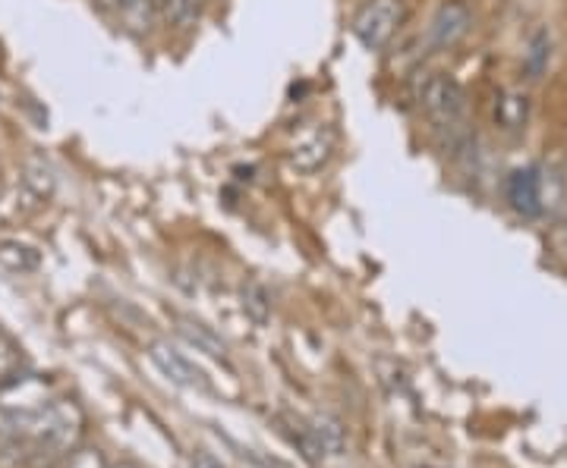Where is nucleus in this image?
<instances>
[{"instance_id": "1", "label": "nucleus", "mask_w": 567, "mask_h": 468, "mask_svg": "<svg viewBox=\"0 0 567 468\" xmlns=\"http://www.w3.org/2000/svg\"><path fill=\"white\" fill-rule=\"evenodd\" d=\"M79 428H82V416H79L73 402H51L38 412V419L28 424L23 437L35 444V453L57 456V453H63V449L77 444Z\"/></svg>"}, {"instance_id": "2", "label": "nucleus", "mask_w": 567, "mask_h": 468, "mask_svg": "<svg viewBox=\"0 0 567 468\" xmlns=\"http://www.w3.org/2000/svg\"><path fill=\"white\" fill-rule=\"evenodd\" d=\"M404 23V0H366L354 16V35L362 48L385 50Z\"/></svg>"}, {"instance_id": "3", "label": "nucleus", "mask_w": 567, "mask_h": 468, "mask_svg": "<svg viewBox=\"0 0 567 468\" xmlns=\"http://www.w3.org/2000/svg\"><path fill=\"white\" fill-rule=\"evenodd\" d=\"M419 104L432 124L454 129L464 120L466 95L458 79H451L448 73H432L419 89Z\"/></svg>"}, {"instance_id": "4", "label": "nucleus", "mask_w": 567, "mask_h": 468, "mask_svg": "<svg viewBox=\"0 0 567 468\" xmlns=\"http://www.w3.org/2000/svg\"><path fill=\"white\" fill-rule=\"evenodd\" d=\"M470 28H473V13H470L464 0H444L436 10L432 23H429L426 42L432 50H451L464 42Z\"/></svg>"}, {"instance_id": "5", "label": "nucleus", "mask_w": 567, "mask_h": 468, "mask_svg": "<svg viewBox=\"0 0 567 468\" xmlns=\"http://www.w3.org/2000/svg\"><path fill=\"white\" fill-rule=\"evenodd\" d=\"M508 204L514 208L520 218H540L545 208V186H542V173L536 167H520L508 176L505 186Z\"/></svg>"}, {"instance_id": "6", "label": "nucleus", "mask_w": 567, "mask_h": 468, "mask_svg": "<svg viewBox=\"0 0 567 468\" xmlns=\"http://www.w3.org/2000/svg\"><path fill=\"white\" fill-rule=\"evenodd\" d=\"M300 444L312 459H337L344 453V428L332 416H315L300 431Z\"/></svg>"}, {"instance_id": "7", "label": "nucleus", "mask_w": 567, "mask_h": 468, "mask_svg": "<svg viewBox=\"0 0 567 468\" xmlns=\"http://www.w3.org/2000/svg\"><path fill=\"white\" fill-rule=\"evenodd\" d=\"M149 355H152V362H155V368L171 381V384H177V387H189V390H206V374L196 368V365H189L186 359H183L181 352L174 349V346L167 343H152L149 349Z\"/></svg>"}, {"instance_id": "8", "label": "nucleus", "mask_w": 567, "mask_h": 468, "mask_svg": "<svg viewBox=\"0 0 567 468\" xmlns=\"http://www.w3.org/2000/svg\"><path fill=\"white\" fill-rule=\"evenodd\" d=\"M181 337L186 340L189 346H196L199 352H206L208 359H218V362H228V346H224V340L211 330V327H206L202 320H193V318H181Z\"/></svg>"}, {"instance_id": "9", "label": "nucleus", "mask_w": 567, "mask_h": 468, "mask_svg": "<svg viewBox=\"0 0 567 468\" xmlns=\"http://www.w3.org/2000/svg\"><path fill=\"white\" fill-rule=\"evenodd\" d=\"M526 114H530V98L523 92H505L495 104V124L511 132L526 124Z\"/></svg>"}, {"instance_id": "10", "label": "nucleus", "mask_w": 567, "mask_h": 468, "mask_svg": "<svg viewBox=\"0 0 567 468\" xmlns=\"http://www.w3.org/2000/svg\"><path fill=\"white\" fill-rule=\"evenodd\" d=\"M328 154H332V142L328 139H322V136H312L310 142H303L300 149H293V164L300 167V171H319L325 161H328Z\"/></svg>"}, {"instance_id": "11", "label": "nucleus", "mask_w": 567, "mask_h": 468, "mask_svg": "<svg viewBox=\"0 0 567 468\" xmlns=\"http://www.w3.org/2000/svg\"><path fill=\"white\" fill-rule=\"evenodd\" d=\"M548 54H552V42H548V35H545V32H536V35L530 38V45H526V57H523V67H526L530 79H540V75L545 73V67H548Z\"/></svg>"}, {"instance_id": "12", "label": "nucleus", "mask_w": 567, "mask_h": 468, "mask_svg": "<svg viewBox=\"0 0 567 468\" xmlns=\"http://www.w3.org/2000/svg\"><path fill=\"white\" fill-rule=\"evenodd\" d=\"M0 265H7L10 271H32L38 265V255L32 248L20 243H3L0 246Z\"/></svg>"}, {"instance_id": "13", "label": "nucleus", "mask_w": 567, "mask_h": 468, "mask_svg": "<svg viewBox=\"0 0 567 468\" xmlns=\"http://www.w3.org/2000/svg\"><path fill=\"white\" fill-rule=\"evenodd\" d=\"M243 308H246V315H253V320L265 324L268 315H271V302H268V293H265L258 283H246V286H243Z\"/></svg>"}, {"instance_id": "14", "label": "nucleus", "mask_w": 567, "mask_h": 468, "mask_svg": "<svg viewBox=\"0 0 567 468\" xmlns=\"http://www.w3.org/2000/svg\"><path fill=\"white\" fill-rule=\"evenodd\" d=\"M67 468H107V463H104V456L99 449H82V453H77L67 463Z\"/></svg>"}, {"instance_id": "15", "label": "nucleus", "mask_w": 567, "mask_h": 468, "mask_svg": "<svg viewBox=\"0 0 567 468\" xmlns=\"http://www.w3.org/2000/svg\"><path fill=\"white\" fill-rule=\"evenodd\" d=\"M193 468H221L211 456H206V453H199L196 459H193Z\"/></svg>"}]
</instances>
